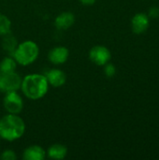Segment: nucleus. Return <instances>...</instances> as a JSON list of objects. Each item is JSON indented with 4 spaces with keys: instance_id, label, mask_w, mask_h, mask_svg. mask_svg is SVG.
Segmentation results:
<instances>
[{
    "instance_id": "1",
    "label": "nucleus",
    "mask_w": 159,
    "mask_h": 160,
    "mask_svg": "<svg viewBox=\"0 0 159 160\" xmlns=\"http://www.w3.org/2000/svg\"><path fill=\"white\" fill-rule=\"evenodd\" d=\"M49 87V82L44 74L31 73L22 78L20 89L27 98L37 100L46 96Z\"/></svg>"
},
{
    "instance_id": "2",
    "label": "nucleus",
    "mask_w": 159,
    "mask_h": 160,
    "mask_svg": "<svg viewBox=\"0 0 159 160\" xmlns=\"http://www.w3.org/2000/svg\"><path fill=\"white\" fill-rule=\"evenodd\" d=\"M24 120L19 114L7 113L0 119V137L7 142H15L21 139L25 132Z\"/></svg>"
},
{
    "instance_id": "3",
    "label": "nucleus",
    "mask_w": 159,
    "mask_h": 160,
    "mask_svg": "<svg viewBox=\"0 0 159 160\" xmlns=\"http://www.w3.org/2000/svg\"><path fill=\"white\" fill-rule=\"evenodd\" d=\"M39 55V47L33 40H24L19 43L12 53L18 65L27 67L33 64Z\"/></svg>"
},
{
    "instance_id": "4",
    "label": "nucleus",
    "mask_w": 159,
    "mask_h": 160,
    "mask_svg": "<svg viewBox=\"0 0 159 160\" xmlns=\"http://www.w3.org/2000/svg\"><path fill=\"white\" fill-rule=\"evenodd\" d=\"M3 106L7 113L20 114L23 110V99L17 91L5 93Z\"/></svg>"
},
{
    "instance_id": "5",
    "label": "nucleus",
    "mask_w": 159,
    "mask_h": 160,
    "mask_svg": "<svg viewBox=\"0 0 159 160\" xmlns=\"http://www.w3.org/2000/svg\"><path fill=\"white\" fill-rule=\"evenodd\" d=\"M22 78L15 71L9 73H1L0 76V92L7 93L18 91L21 88Z\"/></svg>"
},
{
    "instance_id": "6",
    "label": "nucleus",
    "mask_w": 159,
    "mask_h": 160,
    "mask_svg": "<svg viewBox=\"0 0 159 160\" xmlns=\"http://www.w3.org/2000/svg\"><path fill=\"white\" fill-rule=\"evenodd\" d=\"M88 57L92 63L97 66L103 67L111 61L112 52L104 45H96L92 47L89 51Z\"/></svg>"
},
{
    "instance_id": "7",
    "label": "nucleus",
    "mask_w": 159,
    "mask_h": 160,
    "mask_svg": "<svg viewBox=\"0 0 159 160\" xmlns=\"http://www.w3.org/2000/svg\"><path fill=\"white\" fill-rule=\"evenodd\" d=\"M69 57V51L65 46H56L50 50L48 53L49 61L55 66L65 64Z\"/></svg>"
},
{
    "instance_id": "8",
    "label": "nucleus",
    "mask_w": 159,
    "mask_h": 160,
    "mask_svg": "<svg viewBox=\"0 0 159 160\" xmlns=\"http://www.w3.org/2000/svg\"><path fill=\"white\" fill-rule=\"evenodd\" d=\"M149 24H150V18L148 17L147 14L142 12L135 14L131 20L132 31L137 35L143 34L149 28Z\"/></svg>"
},
{
    "instance_id": "9",
    "label": "nucleus",
    "mask_w": 159,
    "mask_h": 160,
    "mask_svg": "<svg viewBox=\"0 0 159 160\" xmlns=\"http://www.w3.org/2000/svg\"><path fill=\"white\" fill-rule=\"evenodd\" d=\"M44 75L49 82V85L55 88L63 86L67 82L66 73L59 68H51L47 70Z\"/></svg>"
},
{
    "instance_id": "10",
    "label": "nucleus",
    "mask_w": 159,
    "mask_h": 160,
    "mask_svg": "<svg viewBox=\"0 0 159 160\" xmlns=\"http://www.w3.org/2000/svg\"><path fill=\"white\" fill-rule=\"evenodd\" d=\"M75 22V15L70 11H64L58 14L54 20V25L58 30H67Z\"/></svg>"
},
{
    "instance_id": "11",
    "label": "nucleus",
    "mask_w": 159,
    "mask_h": 160,
    "mask_svg": "<svg viewBox=\"0 0 159 160\" xmlns=\"http://www.w3.org/2000/svg\"><path fill=\"white\" fill-rule=\"evenodd\" d=\"M46 158V151L43 147L33 144L26 147L22 153V158L24 160H43Z\"/></svg>"
},
{
    "instance_id": "12",
    "label": "nucleus",
    "mask_w": 159,
    "mask_h": 160,
    "mask_svg": "<svg viewBox=\"0 0 159 160\" xmlns=\"http://www.w3.org/2000/svg\"><path fill=\"white\" fill-rule=\"evenodd\" d=\"M67 155V148L66 145L62 144V143H54L52 144L47 152H46V156L53 160H62L66 158Z\"/></svg>"
},
{
    "instance_id": "13",
    "label": "nucleus",
    "mask_w": 159,
    "mask_h": 160,
    "mask_svg": "<svg viewBox=\"0 0 159 160\" xmlns=\"http://www.w3.org/2000/svg\"><path fill=\"white\" fill-rule=\"evenodd\" d=\"M17 62L12 55H7L0 61V73H9L15 71Z\"/></svg>"
},
{
    "instance_id": "14",
    "label": "nucleus",
    "mask_w": 159,
    "mask_h": 160,
    "mask_svg": "<svg viewBox=\"0 0 159 160\" xmlns=\"http://www.w3.org/2000/svg\"><path fill=\"white\" fill-rule=\"evenodd\" d=\"M18 43H17V39L16 38H14L13 36L9 34L4 36V39H3V42H2V46H3V49L8 52L10 55H12V53L14 52L16 47H17Z\"/></svg>"
},
{
    "instance_id": "15",
    "label": "nucleus",
    "mask_w": 159,
    "mask_h": 160,
    "mask_svg": "<svg viewBox=\"0 0 159 160\" xmlns=\"http://www.w3.org/2000/svg\"><path fill=\"white\" fill-rule=\"evenodd\" d=\"M11 32V21L5 14L0 13V36L4 37Z\"/></svg>"
},
{
    "instance_id": "16",
    "label": "nucleus",
    "mask_w": 159,
    "mask_h": 160,
    "mask_svg": "<svg viewBox=\"0 0 159 160\" xmlns=\"http://www.w3.org/2000/svg\"><path fill=\"white\" fill-rule=\"evenodd\" d=\"M103 67H104V69H103L104 74L108 78H112V77H113L116 74V68H115V66L113 64L109 62L106 65H104Z\"/></svg>"
},
{
    "instance_id": "17",
    "label": "nucleus",
    "mask_w": 159,
    "mask_h": 160,
    "mask_svg": "<svg viewBox=\"0 0 159 160\" xmlns=\"http://www.w3.org/2000/svg\"><path fill=\"white\" fill-rule=\"evenodd\" d=\"M0 159L16 160L17 159V155H16V153L13 150H11V149H6L0 155Z\"/></svg>"
},
{
    "instance_id": "18",
    "label": "nucleus",
    "mask_w": 159,
    "mask_h": 160,
    "mask_svg": "<svg viewBox=\"0 0 159 160\" xmlns=\"http://www.w3.org/2000/svg\"><path fill=\"white\" fill-rule=\"evenodd\" d=\"M148 17L151 18V19H157L159 17V8L158 7H152L150 8L149 9V12H148Z\"/></svg>"
},
{
    "instance_id": "19",
    "label": "nucleus",
    "mask_w": 159,
    "mask_h": 160,
    "mask_svg": "<svg viewBox=\"0 0 159 160\" xmlns=\"http://www.w3.org/2000/svg\"><path fill=\"white\" fill-rule=\"evenodd\" d=\"M79 1L83 6H92L97 2V0H79Z\"/></svg>"
},
{
    "instance_id": "20",
    "label": "nucleus",
    "mask_w": 159,
    "mask_h": 160,
    "mask_svg": "<svg viewBox=\"0 0 159 160\" xmlns=\"http://www.w3.org/2000/svg\"><path fill=\"white\" fill-rule=\"evenodd\" d=\"M1 140H2V139H1V137H0V142H1Z\"/></svg>"
},
{
    "instance_id": "21",
    "label": "nucleus",
    "mask_w": 159,
    "mask_h": 160,
    "mask_svg": "<svg viewBox=\"0 0 159 160\" xmlns=\"http://www.w3.org/2000/svg\"><path fill=\"white\" fill-rule=\"evenodd\" d=\"M0 76H1V73H0Z\"/></svg>"
}]
</instances>
